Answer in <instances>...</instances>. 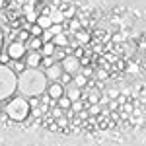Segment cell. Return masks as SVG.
<instances>
[{"instance_id": "5bb4252c", "label": "cell", "mask_w": 146, "mask_h": 146, "mask_svg": "<svg viewBox=\"0 0 146 146\" xmlns=\"http://www.w3.org/2000/svg\"><path fill=\"white\" fill-rule=\"evenodd\" d=\"M37 25H41V27H43V29H47V27H49V25H51V18H49V14H39V16H37Z\"/></svg>"}, {"instance_id": "4dcf8cb0", "label": "cell", "mask_w": 146, "mask_h": 146, "mask_svg": "<svg viewBox=\"0 0 146 146\" xmlns=\"http://www.w3.org/2000/svg\"><path fill=\"white\" fill-rule=\"evenodd\" d=\"M109 98H119V92H117V90H111V92H109Z\"/></svg>"}, {"instance_id": "8fae6325", "label": "cell", "mask_w": 146, "mask_h": 146, "mask_svg": "<svg viewBox=\"0 0 146 146\" xmlns=\"http://www.w3.org/2000/svg\"><path fill=\"white\" fill-rule=\"evenodd\" d=\"M51 41L55 43V47H66L68 45V39H66V35H64V31H62V33L53 35V39H51Z\"/></svg>"}, {"instance_id": "2e32d148", "label": "cell", "mask_w": 146, "mask_h": 146, "mask_svg": "<svg viewBox=\"0 0 146 146\" xmlns=\"http://www.w3.org/2000/svg\"><path fill=\"white\" fill-rule=\"evenodd\" d=\"M49 18H51L53 23H64V14L58 12V10H53L51 14H49Z\"/></svg>"}, {"instance_id": "7402d4cb", "label": "cell", "mask_w": 146, "mask_h": 146, "mask_svg": "<svg viewBox=\"0 0 146 146\" xmlns=\"http://www.w3.org/2000/svg\"><path fill=\"white\" fill-rule=\"evenodd\" d=\"M37 16H39V14H35V12L27 10V16H25V20H27V23H35V22H37Z\"/></svg>"}, {"instance_id": "7a4b0ae2", "label": "cell", "mask_w": 146, "mask_h": 146, "mask_svg": "<svg viewBox=\"0 0 146 146\" xmlns=\"http://www.w3.org/2000/svg\"><path fill=\"white\" fill-rule=\"evenodd\" d=\"M18 90V74L8 64L0 62V101L10 100Z\"/></svg>"}, {"instance_id": "30bf717a", "label": "cell", "mask_w": 146, "mask_h": 146, "mask_svg": "<svg viewBox=\"0 0 146 146\" xmlns=\"http://www.w3.org/2000/svg\"><path fill=\"white\" fill-rule=\"evenodd\" d=\"M25 45H29V51H39L41 45H43V39L41 37H29L25 41Z\"/></svg>"}, {"instance_id": "e0dca14e", "label": "cell", "mask_w": 146, "mask_h": 146, "mask_svg": "<svg viewBox=\"0 0 146 146\" xmlns=\"http://www.w3.org/2000/svg\"><path fill=\"white\" fill-rule=\"evenodd\" d=\"M70 103H72V101L68 100V98L64 96V94H62V96H60V98L56 100V105H58L60 109H64V111H66V109H70Z\"/></svg>"}, {"instance_id": "d6a6232c", "label": "cell", "mask_w": 146, "mask_h": 146, "mask_svg": "<svg viewBox=\"0 0 146 146\" xmlns=\"http://www.w3.org/2000/svg\"><path fill=\"white\" fill-rule=\"evenodd\" d=\"M0 115H2V105H0Z\"/></svg>"}, {"instance_id": "603a6c76", "label": "cell", "mask_w": 146, "mask_h": 146, "mask_svg": "<svg viewBox=\"0 0 146 146\" xmlns=\"http://www.w3.org/2000/svg\"><path fill=\"white\" fill-rule=\"evenodd\" d=\"M29 37H31V35H29V31H27V29H20V33H18V39H20V41H23V43H25Z\"/></svg>"}, {"instance_id": "d4e9b609", "label": "cell", "mask_w": 146, "mask_h": 146, "mask_svg": "<svg viewBox=\"0 0 146 146\" xmlns=\"http://www.w3.org/2000/svg\"><path fill=\"white\" fill-rule=\"evenodd\" d=\"M96 78L98 80H101V82H103V80H107V72H105V70H98V72H96Z\"/></svg>"}, {"instance_id": "277c9868", "label": "cell", "mask_w": 146, "mask_h": 146, "mask_svg": "<svg viewBox=\"0 0 146 146\" xmlns=\"http://www.w3.org/2000/svg\"><path fill=\"white\" fill-rule=\"evenodd\" d=\"M60 66H62V70L64 72H68V74H78L80 72V58L74 55H64L62 58H60Z\"/></svg>"}, {"instance_id": "5b68a950", "label": "cell", "mask_w": 146, "mask_h": 146, "mask_svg": "<svg viewBox=\"0 0 146 146\" xmlns=\"http://www.w3.org/2000/svg\"><path fill=\"white\" fill-rule=\"evenodd\" d=\"M6 53H8V56H10L12 60H16V58H23L25 53H27V45H25L23 41H20V39H16V41H12L10 45H8Z\"/></svg>"}, {"instance_id": "52a82bcc", "label": "cell", "mask_w": 146, "mask_h": 146, "mask_svg": "<svg viewBox=\"0 0 146 146\" xmlns=\"http://www.w3.org/2000/svg\"><path fill=\"white\" fill-rule=\"evenodd\" d=\"M47 94L53 98V100H58L62 94H64V86L58 82V80H55V82H51V84H47Z\"/></svg>"}, {"instance_id": "f546056e", "label": "cell", "mask_w": 146, "mask_h": 146, "mask_svg": "<svg viewBox=\"0 0 146 146\" xmlns=\"http://www.w3.org/2000/svg\"><path fill=\"white\" fill-rule=\"evenodd\" d=\"M72 16H74V8H70V10L64 14V20H66V18H72Z\"/></svg>"}, {"instance_id": "8992f818", "label": "cell", "mask_w": 146, "mask_h": 146, "mask_svg": "<svg viewBox=\"0 0 146 146\" xmlns=\"http://www.w3.org/2000/svg\"><path fill=\"white\" fill-rule=\"evenodd\" d=\"M41 51H29V53H25L23 56V60H25V64L31 68H39L41 66Z\"/></svg>"}, {"instance_id": "d6986e66", "label": "cell", "mask_w": 146, "mask_h": 146, "mask_svg": "<svg viewBox=\"0 0 146 146\" xmlns=\"http://www.w3.org/2000/svg\"><path fill=\"white\" fill-rule=\"evenodd\" d=\"M53 62H55V56H53V55H43V56H41V66H43V68L51 66Z\"/></svg>"}, {"instance_id": "4fadbf2b", "label": "cell", "mask_w": 146, "mask_h": 146, "mask_svg": "<svg viewBox=\"0 0 146 146\" xmlns=\"http://www.w3.org/2000/svg\"><path fill=\"white\" fill-rule=\"evenodd\" d=\"M55 43H53V41H43V45H41V49H39V51H41V55H53V53H55Z\"/></svg>"}, {"instance_id": "44dd1931", "label": "cell", "mask_w": 146, "mask_h": 146, "mask_svg": "<svg viewBox=\"0 0 146 146\" xmlns=\"http://www.w3.org/2000/svg\"><path fill=\"white\" fill-rule=\"evenodd\" d=\"M74 84H76L78 88L86 86V84H88V76H84V74H82V76H76V78H74Z\"/></svg>"}, {"instance_id": "ffe728a7", "label": "cell", "mask_w": 146, "mask_h": 146, "mask_svg": "<svg viewBox=\"0 0 146 146\" xmlns=\"http://www.w3.org/2000/svg\"><path fill=\"white\" fill-rule=\"evenodd\" d=\"M58 82H60L62 86H66V84H70V82H72V74H68V72H64V70H62V74H60V78H58Z\"/></svg>"}, {"instance_id": "4316f807", "label": "cell", "mask_w": 146, "mask_h": 146, "mask_svg": "<svg viewBox=\"0 0 146 146\" xmlns=\"http://www.w3.org/2000/svg\"><path fill=\"white\" fill-rule=\"evenodd\" d=\"M60 115H64V109H60L58 105H56V107L53 105V117L56 119V117H60Z\"/></svg>"}, {"instance_id": "9c48e42d", "label": "cell", "mask_w": 146, "mask_h": 146, "mask_svg": "<svg viewBox=\"0 0 146 146\" xmlns=\"http://www.w3.org/2000/svg\"><path fill=\"white\" fill-rule=\"evenodd\" d=\"M64 96H66V98H68L70 101H74V100H80V98H82V90H80L78 86L74 84V86H70V88H68V90L64 92Z\"/></svg>"}, {"instance_id": "9a60e30c", "label": "cell", "mask_w": 146, "mask_h": 146, "mask_svg": "<svg viewBox=\"0 0 146 146\" xmlns=\"http://www.w3.org/2000/svg\"><path fill=\"white\" fill-rule=\"evenodd\" d=\"M76 41H78V45H86V43H90V33L76 29Z\"/></svg>"}, {"instance_id": "cb8c5ba5", "label": "cell", "mask_w": 146, "mask_h": 146, "mask_svg": "<svg viewBox=\"0 0 146 146\" xmlns=\"http://www.w3.org/2000/svg\"><path fill=\"white\" fill-rule=\"evenodd\" d=\"M56 125H58V129H62V127H66L68 125V119L64 117V115H60V117H56V121H55Z\"/></svg>"}, {"instance_id": "7c38bea8", "label": "cell", "mask_w": 146, "mask_h": 146, "mask_svg": "<svg viewBox=\"0 0 146 146\" xmlns=\"http://www.w3.org/2000/svg\"><path fill=\"white\" fill-rule=\"evenodd\" d=\"M10 68L16 72V74H20L22 70H25V68H27V64H25V60H23V58H16V60L10 64Z\"/></svg>"}, {"instance_id": "6da1fadb", "label": "cell", "mask_w": 146, "mask_h": 146, "mask_svg": "<svg viewBox=\"0 0 146 146\" xmlns=\"http://www.w3.org/2000/svg\"><path fill=\"white\" fill-rule=\"evenodd\" d=\"M47 84H49V78H47L45 70L27 66L18 74V90L16 92H20V96L23 98H31V96L43 94L47 90Z\"/></svg>"}, {"instance_id": "3957f363", "label": "cell", "mask_w": 146, "mask_h": 146, "mask_svg": "<svg viewBox=\"0 0 146 146\" xmlns=\"http://www.w3.org/2000/svg\"><path fill=\"white\" fill-rule=\"evenodd\" d=\"M4 109H6V115L12 121H23L29 115V103H27V100H23L22 96H18V98H10L8 105Z\"/></svg>"}, {"instance_id": "f1b7e54d", "label": "cell", "mask_w": 146, "mask_h": 146, "mask_svg": "<svg viewBox=\"0 0 146 146\" xmlns=\"http://www.w3.org/2000/svg\"><path fill=\"white\" fill-rule=\"evenodd\" d=\"M78 27H80V22H78V20H72V22H70V29H74V31H76Z\"/></svg>"}, {"instance_id": "1f68e13d", "label": "cell", "mask_w": 146, "mask_h": 146, "mask_svg": "<svg viewBox=\"0 0 146 146\" xmlns=\"http://www.w3.org/2000/svg\"><path fill=\"white\" fill-rule=\"evenodd\" d=\"M2 41H4V35H2V29H0V51H2Z\"/></svg>"}, {"instance_id": "ac0fdd59", "label": "cell", "mask_w": 146, "mask_h": 146, "mask_svg": "<svg viewBox=\"0 0 146 146\" xmlns=\"http://www.w3.org/2000/svg\"><path fill=\"white\" fill-rule=\"evenodd\" d=\"M47 29H49L53 35H56V33H62V31H64V25H62V23H51Z\"/></svg>"}, {"instance_id": "83f0119b", "label": "cell", "mask_w": 146, "mask_h": 146, "mask_svg": "<svg viewBox=\"0 0 146 146\" xmlns=\"http://www.w3.org/2000/svg\"><path fill=\"white\" fill-rule=\"evenodd\" d=\"M0 62H4V64H8V62H10V56H8V53H2V55H0Z\"/></svg>"}, {"instance_id": "ba28073f", "label": "cell", "mask_w": 146, "mask_h": 146, "mask_svg": "<svg viewBox=\"0 0 146 146\" xmlns=\"http://www.w3.org/2000/svg\"><path fill=\"white\" fill-rule=\"evenodd\" d=\"M45 74L47 78L51 80V82H55V80L60 78V74H62V66H60V62H53L51 66L45 68Z\"/></svg>"}, {"instance_id": "484cf974", "label": "cell", "mask_w": 146, "mask_h": 146, "mask_svg": "<svg viewBox=\"0 0 146 146\" xmlns=\"http://www.w3.org/2000/svg\"><path fill=\"white\" fill-rule=\"evenodd\" d=\"M100 100H101L100 94H96V92H92V94H90V103H100Z\"/></svg>"}]
</instances>
